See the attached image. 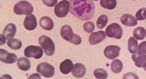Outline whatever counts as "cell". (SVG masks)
<instances>
[{"mask_svg": "<svg viewBox=\"0 0 146 79\" xmlns=\"http://www.w3.org/2000/svg\"><path fill=\"white\" fill-rule=\"evenodd\" d=\"M70 12L80 20H89L93 18L95 5L92 0H70Z\"/></svg>", "mask_w": 146, "mask_h": 79, "instance_id": "cell-1", "label": "cell"}, {"mask_svg": "<svg viewBox=\"0 0 146 79\" xmlns=\"http://www.w3.org/2000/svg\"><path fill=\"white\" fill-rule=\"evenodd\" d=\"M61 36L63 39L69 41L75 45H79L81 44L82 39L80 36L73 33L72 28L68 25H65L62 27L60 31Z\"/></svg>", "mask_w": 146, "mask_h": 79, "instance_id": "cell-2", "label": "cell"}, {"mask_svg": "<svg viewBox=\"0 0 146 79\" xmlns=\"http://www.w3.org/2000/svg\"><path fill=\"white\" fill-rule=\"evenodd\" d=\"M13 11L16 15H24L27 16V15L32 14L34 11V7L31 3L25 1V0H22L15 4L14 6Z\"/></svg>", "mask_w": 146, "mask_h": 79, "instance_id": "cell-3", "label": "cell"}, {"mask_svg": "<svg viewBox=\"0 0 146 79\" xmlns=\"http://www.w3.org/2000/svg\"><path fill=\"white\" fill-rule=\"evenodd\" d=\"M39 44L42 48L47 56H52L55 52V44L48 36H41L39 38Z\"/></svg>", "mask_w": 146, "mask_h": 79, "instance_id": "cell-4", "label": "cell"}, {"mask_svg": "<svg viewBox=\"0 0 146 79\" xmlns=\"http://www.w3.org/2000/svg\"><path fill=\"white\" fill-rule=\"evenodd\" d=\"M69 12H70V2L67 0H62L55 6L54 13L58 18H64L67 15Z\"/></svg>", "mask_w": 146, "mask_h": 79, "instance_id": "cell-5", "label": "cell"}, {"mask_svg": "<svg viewBox=\"0 0 146 79\" xmlns=\"http://www.w3.org/2000/svg\"><path fill=\"white\" fill-rule=\"evenodd\" d=\"M105 34L110 38H114L116 39H120L122 37L123 30L118 23H112L108 25L105 31Z\"/></svg>", "mask_w": 146, "mask_h": 79, "instance_id": "cell-6", "label": "cell"}, {"mask_svg": "<svg viewBox=\"0 0 146 79\" xmlns=\"http://www.w3.org/2000/svg\"><path fill=\"white\" fill-rule=\"evenodd\" d=\"M24 55L27 58L32 57L36 59H40L43 55V50L41 46L30 45L24 50Z\"/></svg>", "mask_w": 146, "mask_h": 79, "instance_id": "cell-7", "label": "cell"}, {"mask_svg": "<svg viewBox=\"0 0 146 79\" xmlns=\"http://www.w3.org/2000/svg\"><path fill=\"white\" fill-rule=\"evenodd\" d=\"M38 73L45 78H51L55 74L54 67L48 63H41L36 67Z\"/></svg>", "mask_w": 146, "mask_h": 79, "instance_id": "cell-8", "label": "cell"}, {"mask_svg": "<svg viewBox=\"0 0 146 79\" xmlns=\"http://www.w3.org/2000/svg\"><path fill=\"white\" fill-rule=\"evenodd\" d=\"M0 60L6 64H13L18 60L16 54L10 53L5 50H0Z\"/></svg>", "mask_w": 146, "mask_h": 79, "instance_id": "cell-9", "label": "cell"}, {"mask_svg": "<svg viewBox=\"0 0 146 79\" xmlns=\"http://www.w3.org/2000/svg\"><path fill=\"white\" fill-rule=\"evenodd\" d=\"M121 48L116 45H110L104 50V54L108 59H114L119 56Z\"/></svg>", "mask_w": 146, "mask_h": 79, "instance_id": "cell-10", "label": "cell"}, {"mask_svg": "<svg viewBox=\"0 0 146 79\" xmlns=\"http://www.w3.org/2000/svg\"><path fill=\"white\" fill-rule=\"evenodd\" d=\"M106 38L105 32L100 31L97 32H92L89 36V42L91 45H96L100 43Z\"/></svg>", "mask_w": 146, "mask_h": 79, "instance_id": "cell-11", "label": "cell"}, {"mask_svg": "<svg viewBox=\"0 0 146 79\" xmlns=\"http://www.w3.org/2000/svg\"><path fill=\"white\" fill-rule=\"evenodd\" d=\"M23 25H24V28L28 30V31L35 30L36 28V25H37L36 17L33 14L26 16L24 21H23Z\"/></svg>", "mask_w": 146, "mask_h": 79, "instance_id": "cell-12", "label": "cell"}, {"mask_svg": "<svg viewBox=\"0 0 146 79\" xmlns=\"http://www.w3.org/2000/svg\"><path fill=\"white\" fill-rule=\"evenodd\" d=\"M132 60L135 62V65L138 68H144L145 70L146 67V55L144 54H139V53H135L132 54Z\"/></svg>", "mask_w": 146, "mask_h": 79, "instance_id": "cell-13", "label": "cell"}, {"mask_svg": "<svg viewBox=\"0 0 146 79\" xmlns=\"http://www.w3.org/2000/svg\"><path fill=\"white\" fill-rule=\"evenodd\" d=\"M86 72V69L84 65L81 63H76L74 65V68L72 71L73 76H75L77 78H80L85 76Z\"/></svg>", "mask_w": 146, "mask_h": 79, "instance_id": "cell-14", "label": "cell"}, {"mask_svg": "<svg viewBox=\"0 0 146 79\" xmlns=\"http://www.w3.org/2000/svg\"><path fill=\"white\" fill-rule=\"evenodd\" d=\"M16 33V26L13 23H9L5 26L2 34L5 36L6 39L9 40L13 39Z\"/></svg>", "mask_w": 146, "mask_h": 79, "instance_id": "cell-15", "label": "cell"}, {"mask_svg": "<svg viewBox=\"0 0 146 79\" xmlns=\"http://www.w3.org/2000/svg\"><path fill=\"white\" fill-rule=\"evenodd\" d=\"M121 22L123 25L129 27L135 26L137 24V20H136V18L129 14H125L122 15L121 18Z\"/></svg>", "mask_w": 146, "mask_h": 79, "instance_id": "cell-16", "label": "cell"}, {"mask_svg": "<svg viewBox=\"0 0 146 79\" xmlns=\"http://www.w3.org/2000/svg\"><path fill=\"white\" fill-rule=\"evenodd\" d=\"M73 68H74L73 63L69 59H65L60 64V71L63 74H68L72 71Z\"/></svg>", "mask_w": 146, "mask_h": 79, "instance_id": "cell-17", "label": "cell"}, {"mask_svg": "<svg viewBox=\"0 0 146 79\" xmlns=\"http://www.w3.org/2000/svg\"><path fill=\"white\" fill-rule=\"evenodd\" d=\"M40 25L44 30L50 31L54 27V23L51 18L48 16H44L40 20Z\"/></svg>", "mask_w": 146, "mask_h": 79, "instance_id": "cell-18", "label": "cell"}, {"mask_svg": "<svg viewBox=\"0 0 146 79\" xmlns=\"http://www.w3.org/2000/svg\"><path fill=\"white\" fill-rule=\"evenodd\" d=\"M17 65L21 71H27L31 68V63L29 59L26 57H21L17 60Z\"/></svg>", "mask_w": 146, "mask_h": 79, "instance_id": "cell-19", "label": "cell"}, {"mask_svg": "<svg viewBox=\"0 0 146 79\" xmlns=\"http://www.w3.org/2000/svg\"><path fill=\"white\" fill-rule=\"evenodd\" d=\"M133 37L137 40H143L145 38L146 31L143 27H137L133 31Z\"/></svg>", "mask_w": 146, "mask_h": 79, "instance_id": "cell-20", "label": "cell"}, {"mask_svg": "<svg viewBox=\"0 0 146 79\" xmlns=\"http://www.w3.org/2000/svg\"><path fill=\"white\" fill-rule=\"evenodd\" d=\"M138 42L137 40L134 37H130L128 41V50L131 54H135L137 52Z\"/></svg>", "mask_w": 146, "mask_h": 79, "instance_id": "cell-21", "label": "cell"}, {"mask_svg": "<svg viewBox=\"0 0 146 79\" xmlns=\"http://www.w3.org/2000/svg\"><path fill=\"white\" fill-rule=\"evenodd\" d=\"M123 63L118 59H114L111 63V71L114 73H119L123 70Z\"/></svg>", "mask_w": 146, "mask_h": 79, "instance_id": "cell-22", "label": "cell"}, {"mask_svg": "<svg viewBox=\"0 0 146 79\" xmlns=\"http://www.w3.org/2000/svg\"><path fill=\"white\" fill-rule=\"evenodd\" d=\"M116 0H101L100 5L107 10H114L116 7Z\"/></svg>", "mask_w": 146, "mask_h": 79, "instance_id": "cell-23", "label": "cell"}, {"mask_svg": "<svg viewBox=\"0 0 146 79\" xmlns=\"http://www.w3.org/2000/svg\"><path fill=\"white\" fill-rule=\"evenodd\" d=\"M7 46L13 50H20L22 46V42L20 40L16 39H11L7 40Z\"/></svg>", "mask_w": 146, "mask_h": 79, "instance_id": "cell-24", "label": "cell"}, {"mask_svg": "<svg viewBox=\"0 0 146 79\" xmlns=\"http://www.w3.org/2000/svg\"><path fill=\"white\" fill-rule=\"evenodd\" d=\"M108 22V18L106 15H100L98 18V19H97V20H96V26H97L99 29H102L107 25Z\"/></svg>", "mask_w": 146, "mask_h": 79, "instance_id": "cell-25", "label": "cell"}, {"mask_svg": "<svg viewBox=\"0 0 146 79\" xmlns=\"http://www.w3.org/2000/svg\"><path fill=\"white\" fill-rule=\"evenodd\" d=\"M95 78L97 79H106L108 78V72L102 68H97L94 72Z\"/></svg>", "mask_w": 146, "mask_h": 79, "instance_id": "cell-26", "label": "cell"}, {"mask_svg": "<svg viewBox=\"0 0 146 79\" xmlns=\"http://www.w3.org/2000/svg\"><path fill=\"white\" fill-rule=\"evenodd\" d=\"M83 29L86 33H91L94 31L95 25L94 23L91 21H88L86 23H85V24L83 25Z\"/></svg>", "mask_w": 146, "mask_h": 79, "instance_id": "cell-27", "label": "cell"}, {"mask_svg": "<svg viewBox=\"0 0 146 79\" xmlns=\"http://www.w3.org/2000/svg\"><path fill=\"white\" fill-rule=\"evenodd\" d=\"M145 11H146V8H141L139 9V10L137 11V12L136 13V18L137 20H145L146 19V16H145Z\"/></svg>", "mask_w": 146, "mask_h": 79, "instance_id": "cell-28", "label": "cell"}, {"mask_svg": "<svg viewBox=\"0 0 146 79\" xmlns=\"http://www.w3.org/2000/svg\"><path fill=\"white\" fill-rule=\"evenodd\" d=\"M146 42L143 41L139 45H138L137 52L139 53V54H145L146 53Z\"/></svg>", "mask_w": 146, "mask_h": 79, "instance_id": "cell-29", "label": "cell"}, {"mask_svg": "<svg viewBox=\"0 0 146 79\" xmlns=\"http://www.w3.org/2000/svg\"><path fill=\"white\" fill-rule=\"evenodd\" d=\"M44 5H45L47 7H53L56 6L57 4V0H42Z\"/></svg>", "mask_w": 146, "mask_h": 79, "instance_id": "cell-30", "label": "cell"}, {"mask_svg": "<svg viewBox=\"0 0 146 79\" xmlns=\"http://www.w3.org/2000/svg\"><path fill=\"white\" fill-rule=\"evenodd\" d=\"M5 39H6V38H5V36H4L3 34L1 35V45L2 44H5Z\"/></svg>", "mask_w": 146, "mask_h": 79, "instance_id": "cell-31", "label": "cell"}, {"mask_svg": "<svg viewBox=\"0 0 146 79\" xmlns=\"http://www.w3.org/2000/svg\"><path fill=\"white\" fill-rule=\"evenodd\" d=\"M92 1H99V0H92Z\"/></svg>", "mask_w": 146, "mask_h": 79, "instance_id": "cell-32", "label": "cell"}, {"mask_svg": "<svg viewBox=\"0 0 146 79\" xmlns=\"http://www.w3.org/2000/svg\"><path fill=\"white\" fill-rule=\"evenodd\" d=\"M133 1H135V0H133Z\"/></svg>", "mask_w": 146, "mask_h": 79, "instance_id": "cell-33", "label": "cell"}]
</instances>
